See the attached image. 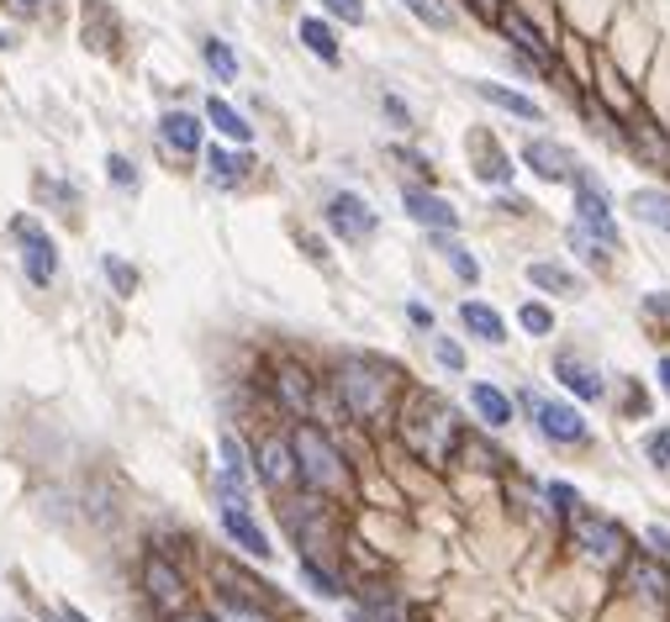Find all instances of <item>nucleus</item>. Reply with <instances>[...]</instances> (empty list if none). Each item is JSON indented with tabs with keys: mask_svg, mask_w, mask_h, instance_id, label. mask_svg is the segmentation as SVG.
I'll return each instance as SVG.
<instances>
[{
	"mask_svg": "<svg viewBox=\"0 0 670 622\" xmlns=\"http://www.w3.org/2000/svg\"><path fill=\"white\" fill-rule=\"evenodd\" d=\"M406 322H412L417 333H433V312H427L423 302H406Z\"/></svg>",
	"mask_w": 670,
	"mask_h": 622,
	"instance_id": "de8ad7c7",
	"label": "nucleus"
},
{
	"mask_svg": "<svg viewBox=\"0 0 670 622\" xmlns=\"http://www.w3.org/2000/svg\"><path fill=\"white\" fill-rule=\"evenodd\" d=\"M454 317H460V327H465V338L486 343V348H508V343H512L508 317H502V312H496L491 302H481V296H465Z\"/></svg>",
	"mask_w": 670,
	"mask_h": 622,
	"instance_id": "5701e85b",
	"label": "nucleus"
},
{
	"mask_svg": "<svg viewBox=\"0 0 670 622\" xmlns=\"http://www.w3.org/2000/svg\"><path fill=\"white\" fill-rule=\"evenodd\" d=\"M159 142L169 154H180V159H196L206 148V117L196 111H164L159 117Z\"/></svg>",
	"mask_w": 670,
	"mask_h": 622,
	"instance_id": "a878e982",
	"label": "nucleus"
},
{
	"mask_svg": "<svg viewBox=\"0 0 670 622\" xmlns=\"http://www.w3.org/2000/svg\"><path fill=\"white\" fill-rule=\"evenodd\" d=\"M0 6H6L11 17H38L42 11V0H0Z\"/></svg>",
	"mask_w": 670,
	"mask_h": 622,
	"instance_id": "8fccbe9b",
	"label": "nucleus"
},
{
	"mask_svg": "<svg viewBox=\"0 0 670 622\" xmlns=\"http://www.w3.org/2000/svg\"><path fill=\"white\" fill-rule=\"evenodd\" d=\"M391 159H396V164H406V169L417 175V180H412V185H433V180H439V169H433V159H427V154H417L412 142H396V148H391Z\"/></svg>",
	"mask_w": 670,
	"mask_h": 622,
	"instance_id": "ea45409f",
	"label": "nucleus"
},
{
	"mask_svg": "<svg viewBox=\"0 0 670 622\" xmlns=\"http://www.w3.org/2000/svg\"><path fill=\"white\" fill-rule=\"evenodd\" d=\"M465 402H470V412H475V422H481L486 433H508L512 422H518V402H512V391H502L496 381H470Z\"/></svg>",
	"mask_w": 670,
	"mask_h": 622,
	"instance_id": "4be33fe9",
	"label": "nucleus"
},
{
	"mask_svg": "<svg viewBox=\"0 0 670 622\" xmlns=\"http://www.w3.org/2000/svg\"><path fill=\"white\" fill-rule=\"evenodd\" d=\"M544 502L554 506L560 517H565V512H575V506H587V496H581V491H575L570 481H549V485H544Z\"/></svg>",
	"mask_w": 670,
	"mask_h": 622,
	"instance_id": "c03bdc74",
	"label": "nucleus"
},
{
	"mask_svg": "<svg viewBox=\"0 0 670 622\" xmlns=\"http://www.w3.org/2000/svg\"><path fill=\"white\" fill-rule=\"evenodd\" d=\"M280 522H285V533H290V543H296L302 554H317V560L333 554V549L344 543V522H338L333 502L312 496V491L290 496V502L280 506Z\"/></svg>",
	"mask_w": 670,
	"mask_h": 622,
	"instance_id": "0eeeda50",
	"label": "nucleus"
},
{
	"mask_svg": "<svg viewBox=\"0 0 670 622\" xmlns=\"http://www.w3.org/2000/svg\"><path fill=\"white\" fill-rule=\"evenodd\" d=\"M381 117H386L396 132H406V138H412V127H417V111H412L396 90H381Z\"/></svg>",
	"mask_w": 670,
	"mask_h": 622,
	"instance_id": "a19ab883",
	"label": "nucleus"
},
{
	"mask_svg": "<svg viewBox=\"0 0 670 622\" xmlns=\"http://www.w3.org/2000/svg\"><path fill=\"white\" fill-rule=\"evenodd\" d=\"M406 391V375L381 354H344L327 369V396L354 427H386Z\"/></svg>",
	"mask_w": 670,
	"mask_h": 622,
	"instance_id": "f257e3e1",
	"label": "nucleus"
},
{
	"mask_svg": "<svg viewBox=\"0 0 670 622\" xmlns=\"http://www.w3.org/2000/svg\"><path fill=\"white\" fill-rule=\"evenodd\" d=\"M63 622H90V618H85L80 606H63Z\"/></svg>",
	"mask_w": 670,
	"mask_h": 622,
	"instance_id": "864d4df0",
	"label": "nucleus"
},
{
	"mask_svg": "<svg viewBox=\"0 0 670 622\" xmlns=\"http://www.w3.org/2000/svg\"><path fill=\"white\" fill-rule=\"evenodd\" d=\"M211 618L217 622H275L265 602H254V596H238V591H217L211 596Z\"/></svg>",
	"mask_w": 670,
	"mask_h": 622,
	"instance_id": "473e14b6",
	"label": "nucleus"
},
{
	"mask_svg": "<svg viewBox=\"0 0 670 622\" xmlns=\"http://www.w3.org/2000/svg\"><path fill=\"white\" fill-rule=\"evenodd\" d=\"M623 211H629L639 227H650V233L670 238V185H666V180L629 190V196H623Z\"/></svg>",
	"mask_w": 670,
	"mask_h": 622,
	"instance_id": "393cba45",
	"label": "nucleus"
},
{
	"mask_svg": "<svg viewBox=\"0 0 670 622\" xmlns=\"http://www.w3.org/2000/svg\"><path fill=\"white\" fill-rule=\"evenodd\" d=\"M618 575V596H629V602H644V606H670V570L666 560H654L644 549H633L629 560L612 570Z\"/></svg>",
	"mask_w": 670,
	"mask_h": 622,
	"instance_id": "f8f14e48",
	"label": "nucleus"
},
{
	"mask_svg": "<svg viewBox=\"0 0 670 622\" xmlns=\"http://www.w3.org/2000/svg\"><path fill=\"white\" fill-rule=\"evenodd\" d=\"M217 454H223V470H217V481L238 485V491H254V454L244 448V438L223 433V438H217Z\"/></svg>",
	"mask_w": 670,
	"mask_h": 622,
	"instance_id": "2f4dec72",
	"label": "nucleus"
},
{
	"mask_svg": "<svg viewBox=\"0 0 670 622\" xmlns=\"http://www.w3.org/2000/svg\"><path fill=\"white\" fill-rule=\"evenodd\" d=\"M296 575H302V585L317 602H348V581L327 560H317V554H302V560H296Z\"/></svg>",
	"mask_w": 670,
	"mask_h": 622,
	"instance_id": "c756f323",
	"label": "nucleus"
},
{
	"mask_svg": "<svg viewBox=\"0 0 670 622\" xmlns=\"http://www.w3.org/2000/svg\"><path fill=\"white\" fill-rule=\"evenodd\" d=\"M523 280H529L539 296H554V302H581V296H587L581 269H570V264H560V259H529L523 264Z\"/></svg>",
	"mask_w": 670,
	"mask_h": 622,
	"instance_id": "412c9836",
	"label": "nucleus"
},
{
	"mask_svg": "<svg viewBox=\"0 0 670 622\" xmlns=\"http://www.w3.org/2000/svg\"><path fill=\"white\" fill-rule=\"evenodd\" d=\"M639 539H644V554H654V560H670V527H666V522H650Z\"/></svg>",
	"mask_w": 670,
	"mask_h": 622,
	"instance_id": "a18cd8bd",
	"label": "nucleus"
},
{
	"mask_svg": "<svg viewBox=\"0 0 670 622\" xmlns=\"http://www.w3.org/2000/svg\"><path fill=\"white\" fill-rule=\"evenodd\" d=\"M512 402H518V412H529L533 433H539L549 448H587L591 443V417L570 402V396H549V391L523 385V391H512Z\"/></svg>",
	"mask_w": 670,
	"mask_h": 622,
	"instance_id": "39448f33",
	"label": "nucleus"
},
{
	"mask_svg": "<svg viewBox=\"0 0 670 622\" xmlns=\"http://www.w3.org/2000/svg\"><path fill=\"white\" fill-rule=\"evenodd\" d=\"M518 327H523L529 338H554L560 317H554V306H549L544 296H529V302L518 306Z\"/></svg>",
	"mask_w": 670,
	"mask_h": 622,
	"instance_id": "c9c22d12",
	"label": "nucleus"
},
{
	"mask_svg": "<svg viewBox=\"0 0 670 622\" xmlns=\"http://www.w3.org/2000/svg\"><path fill=\"white\" fill-rule=\"evenodd\" d=\"M201 63L211 69L217 85H238V75H244V59H238V48L227 38H201Z\"/></svg>",
	"mask_w": 670,
	"mask_h": 622,
	"instance_id": "72a5a7b5",
	"label": "nucleus"
},
{
	"mask_svg": "<svg viewBox=\"0 0 670 622\" xmlns=\"http://www.w3.org/2000/svg\"><path fill=\"white\" fill-rule=\"evenodd\" d=\"M169 622H217V618H211V612H175Z\"/></svg>",
	"mask_w": 670,
	"mask_h": 622,
	"instance_id": "603ef678",
	"label": "nucleus"
},
{
	"mask_svg": "<svg viewBox=\"0 0 670 622\" xmlns=\"http://www.w3.org/2000/svg\"><path fill=\"white\" fill-rule=\"evenodd\" d=\"M323 17L338 27H365L370 21V0H323Z\"/></svg>",
	"mask_w": 670,
	"mask_h": 622,
	"instance_id": "58836bf2",
	"label": "nucleus"
},
{
	"mask_svg": "<svg viewBox=\"0 0 670 622\" xmlns=\"http://www.w3.org/2000/svg\"><path fill=\"white\" fill-rule=\"evenodd\" d=\"M644 317L670 322V290H650V296H644Z\"/></svg>",
	"mask_w": 670,
	"mask_h": 622,
	"instance_id": "49530a36",
	"label": "nucleus"
},
{
	"mask_svg": "<svg viewBox=\"0 0 670 622\" xmlns=\"http://www.w3.org/2000/svg\"><path fill=\"white\" fill-rule=\"evenodd\" d=\"M201 159H206V180L217 185V190H238V185L248 180V169H254V154L248 148H201Z\"/></svg>",
	"mask_w": 670,
	"mask_h": 622,
	"instance_id": "bb28decb",
	"label": "nucleus"
},
{
	"mask_svg": "<svg viewBox=\"0 0 670 622\" xmlns=\"http://www.w3.org/2000/svg\"><path fill=\"white\" fill-rule=\"evenodd\" d=\"M570 221H575V227H587L591 238H602L608 248H618V254H623L618 201H612L608 180H602L591 164H575V175H570Z\"/></svg>",
	"mask_w": 670,
	"mask_h": 622,
	"instance_id": "423d86ee",
	"label": "nucleus"
},
{
	"mask_svg": "<svg viewBox=\"0 0 670 622\" xmlns=\"http://www.w3.org/2000/svg\"><path fill=\"white\" fill-rule=\"evenodd\" d=\"M285 438H290V454H296V485L312 491V496H323V502H348L359 481H354V464L348 454L338 448V438L317 427L312 417H296L285 427Z\"/></svg>",
	"mask_w": 670,
	"mask_h": 622,
	"instance_id": "7ed1b4c3",
	"label": "nucleus"
},
{
	"mask_svg": "<svg viewBox=\"0 0 670 622\" xmlns=\"http://www.w3.org/2000/svg\"><path fill=\"white\" fill-rule=\"evenodd\" d=\"M142 596H148L154 612L175 618V612H185V602H190V581H185V570L169 560V554H148V560H142Z\"/></svg>",
	"mask_w": 670,
	"mask_h": 622,
	"instance_id": "4468645a",
	"label": "nucleus"
},
{
	"mask_svg": "<svg viewBox=\"0 0 670 622\" xmlns=\"http://www.w3.org/2000/svg\"><path fill=\"white\" fill-rule=\"evenodd\" d=\"M427 348H433V359L444 364L449 375H465V369H470L465 348H460V343H454V338H444V333H439V327H433V333H427Z\"/></svg>",
	"mask_w": 670,
	"mask_h": 622,
	"instance_id": "4c0bfd02",
	"label": "nucleus"
},
{
	"mask_svg": "<svg viewBox=\"0 0 670 622\" xmlns=\"http://www.w3.org/2000/svg\"><path fill=\"white\" fill-rule=\"evenodd\" d=\"M639 454H644V464H650V470L670 475V422H654V427H644V438H639Z\"/></svg>",
	"mask_w": 670,
	"mask_h": 622,
	"instance_id": "e433bc0d",
	"label": "nucleus"
},
{
	"mask_svg": "<svg viewBox=\"0 0 670 622\" xmlns=\"http://www.w3.org/2000/svg\"><path fill=\"white\" fill-rule=\"evenodd\" d=\"M618 148H623L639 169H650V175L670 180V121L654 117L650 106H639L633 117H623V138H618Z\"/></svg>",
	"mask_w": 670,
	"mask_h": 622,
	"instance_id": "1a4fd4ad",
	"label": "nucleus"
},
{
	"mask_svg": "<svg viewBox=\"0 0 670 622\" xmlns=\"http://www.w3.org/2000/svg\"><path fill=\"white\" fill-rule=\"evenodd\" d=\"M254 481L265 485L269 496L296 491V454H290V438H285V433H265V438L254 443Z\"/></svg>",
	"mask_w": 670,
	"mask_h": 622,
	"instance_id": "a211bd4d",
	"label": "nucleus"
},
{
	"mask_svg": "<svg viewBox=\"0 0 670 622\" xmlns=\"http://www.w3.org/2000/svg\"><path fill=\"white\" fill-rule=\"evenodd\" d=\"M402 211H406V221H417L423 233H460V227H465L460 206L449 201V196H439L433 185H406L402 180Z\"/></svg>",
	"mask_w": 670,
	"mask_h": 622,
	"instance_id": "f3484780",
	"label": "nucleus"
},
{
	"mask_svg": "<svg viewBox=\"0 0 670 622\" xmlns=\"http://www.w3.org/2000/svg\"><path fill=\"white\" fill-rule=\"evenodd\" d=\"M427 248L449 264V275L460 285H481V259L470 254V243L460 238V233H427Z\"/></svg>",
	"mask_w": 670,
	"mask_h": 622,
	"instance_id": "cd10ccee",
	"label": "nucleus"
},
{
	"mask_svg": "<svg viewBox=\"0 0 670 622\" xmlns=\"http://www.w3.org/2000/svg\"><path fill=\"white\" fill-rule=\"evenodd\" d=\"M269 391H275V402H280V412L290 422L312 417V412H317V396H323L317 375H312L306 364H296V359H280L275 369H269Z\"/></svg>",
	"mask_w": 670,
	"mask_h": 622,
	"instance_id": "2eb2a0df",
	"label": "nucleus"
},
{
	"mask_svg": "<svg viewBox=\"0 0 670 622\" xmlns=\"http://www.w3.org/2000/svg\"><path fill=\"white\" fill-rule=\"evenodd\" d=\"M201 117H206V127H211V132H217L223 142H233V148H254V121H248L233 101H223V96H211Z\"/></svg>",
	"mask_w": 670,
	"mask_h": 622,
	"instance_id": "c85d7f7f",
	"label": "nucleus"
},
{
	"mask_svg": "<svg viewBox=\"0 0 670 622\" xmlns=\"http://www.w3.org/2000/svg\"><path fill=\"white\" fill-rule=\"evenodd\" d=\"M565 243H570V254L587 264L591 275H612V269H618V248H608L602 238H591L587 227H575V221H570V227H565Z\"/></svg>",
	"mask_w": 670,
	"mask_h": 622,
	"instance_id": "7c9ffc66",
	"label": "nucleus"
},
{
	"mask_svg": "<svg viewBox=\"0 0 670 622\" xmlns=\"http://www.w3.org/2000/svg\"><path fill=\"white\" fill-rule=\"evenodd\" d=\"M406 17H417L427 32H454L460 27V0H402Z\"/></svg>",
	"mask_w": 670,
	"mask_h": 622,
	"instance_id": "f704fd0d",
	"label": "nucleus"
},
{
	"mask_svg": "<svg viewBox=\"0 0 670 622\" xmlns=\"http://www.w3.org/2000/svg\"><path fill=\"white\" fill-rule=\"evenodd\" d=\"M470 96H475L481 106H491V111L512 117V121H533V127H544V121H549L544 101H533L529 90H518V85H502V80H470Z\"/></svg>",
	"mask_w": 670,
	"mask_h": 622,
	"instance_id": "aec40b11",
	"label": "nucleus"
},
{
	"mask_svg": "<svg viewBox=\"0 0 670 622\" xmlns=\"http://www.w3.org/2000/svg\"><path fill=\"white\" fill-rule=\"evenodd\" d=\"M296 42H302L323 69H344V32H338V21H327L323 11L296 21Z\"/></svg>",
	"mask_w": 670,
	"mask_h": 622,
	"instance_id": "b1692460",
	"label": "nucleus"
},
{
	"mask_svg": "<svg viewBox=\"0 0 670 622\" xmlns=\"http://www.w3.org/2000/svg\"><path fill=\"white\" fill-rule=\"evenodd\" d=\"M106 180L117 185V190H138L142 175H138V164L127 159V154H111V159H106Z\"/></svg>",
	"mask_w": 670,
	"mask_h": 622,
	"instance_id": "37998d69",
	"label": "nucleus"
},
{
	"mask_svg": "<svg viewBox=\"0 0 670 622\" xmlns=\"http://www.w3.org/2000/svg\"><path fill=\"white\" fill-rule=\"evenodd\" d=\"M460 6H470V11H475V17L491 27V17H496V6H502V0H460Z\"/></svg>",
	"mask_w": 670,
	"mask_h": 622,
	"instance_id": "3c124183",
	"label": "nucleus"
},
{
	"mask_svg": "<svg viewBox=\"0 0 670 622\" xmlns=\"http://www.w3.org/2000/svg\"><path fill=\"white\" fill-rule=\"evenodd\" d=\"M565 543L575 560H587L591 570H618V564L633 554V539L629 527L608 512H597V506H575L565 512Z\"/></svg>",
	"mask_w": 670,
	"mask_h": 622,
	"instance_id": "20e7f679",
	"label": "nucleus"
},
{
	"mask_svg": "<svg viewBox=\"0 0 670 622\" xmlns=\"http://www.w3.org/2000/svg\"><path fill=\"white\" fill-rule=\"evenodd\" d=\"M11 238L21 243V269L32 285H53L59 275V243L48 238V227L38 217H17L11 221Z\"/></svg>",
	"mask_w": 670,
	"mask_h": 622,
	"instance_id": "dca6fc26",
	"label": "nucleus"
},
{
	"mask_svg": "<svg viewBox=\"0 0 670 622\" xmlns=\"http://www.w3.org/2000/svg\"><path fill=\"white\" fill-rule=\"evenodd\" d=\"M654 391L670 402V354H660V359H654Z\"/></svg>",
	"mask_w": 670,
	"mask_h": 622,
	"instance_id": "09e8293b",
	"label": "nucleus"
},
{
	"mask_svg": "<svg viewBox=\"0 0 670 622\" xmlns=\"http://www.w3.org/2000/svg\"><path fill=\"white\" fill-rule=\"evenodd\" d=\"M575 164H581V159H575L565 142L554 138V132H529L523 148H518V169H529L539 185H570Z\"/></svg>",
	"mask_w": 670,
	"mask_h": 622,
	"instance_id": "ddd939ff",
	"label": "nucleus"
},
{
	"mask_svg": "<svg viewBox=\"0 0 670 622\" xmlns=\"http://www.w3.org/2000/svg\"><path fill=\"white\" fill-rule=\"evenodd\" d=\"M101 269H106V280L117 285V296H132V290H138V269H132L127 259H117V254H106Z\"/></svg>",
	"mask_w": 670,
	"mask_h": 622,
	"instance_id": "79ce46f5",
	"label": "nucleus"
},
{
	"mask_svg": "<svg viewBox=\"0 0 670 622\" xmlns=\"http://www.w3.org/2000/svg\"><path fill=\"white\" fill-rule=\"evenodd\" d=\"M470 175L486 185V190H512V185H518V159L491 138L486 127L470 132Z\"/></svg>",
	"mask_w": 670,
	"mask_h": 622,
	"instance_id": "6ab92c4d",
	"label": "nucleus"
},
{
	"mask_svg": "<svg viewBox=\"0 0 670 622\" xmlns=\"http://www.w3.org/2000/svg\"><path fill=\"white\" fill-rule=\"evenodd\" d=\"M323 227L338 243H348V248H365V243H375V233H381V211H375V201L359 196V190H327Z\"/></svg>",
	"mask_w": 670,
	"mask_h": 622,
	"instance_id": "9d476101",
	"label": "nucleus"
},
{
	"mask_svg": "<svg viewBox=\"0 0 670 622\" xmlns=\"http://www.w3.org/2000/svg\"><path fill=\"white\" fill-rule=\"evenodd\" d=\"M211 491H217V522H223L227 543H233L238 554H248V560H259V564L275 560V543H269L265 522L254 517V496L238 491V485H227V481H217Z\"/></svg>",
	"mask_w": 670,
	"mask_h": 622,
	"instance_id": "6e6552de",
	"label": "nucleus"
},
{
	"mask_svg": "<svg viewBox=\"0 0 670 622\" xmlns=\"http://www.w3.org/2000/svg\"><path fill=\"white\" fill-rule=\"evenodd\" d=\"M549 375L560 381V391H565L575 406H597L608 402V369L591 359L587 348H575V343H565V348H554V359H549Z\"/></svg>",
	"mask_w": 670,
	"mask_h": 622,
	"instance_id": "9b49d317",
	"label": "nucleus"
},
{
	"mask_svg": "<svg viewBox=\"0 0 670 622\" xmlns=\"http://www.w3.org/2000/svg\"><path fill=\"white\" fill-rule=\"evenodd\" d=\"M391 422H396V443H402L417 464H427V470L454 464V448H460V438H465L460 406L449 402V396H439L433 385H412V381H406V391H402V402H396V412H391Z\"/></svg>",
	"mask_w": 670,
	"mask_h": 622,
	"instance_id": "f03ea898",
	"label": "nucleus"
}]
</instances>
